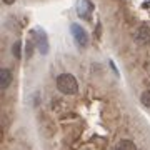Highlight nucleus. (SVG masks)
<instances>
[{
  "label": "nucleus",
  "instance_id": "obj_1",
  "mask_svg": "<svg viewBox=\"0 0 150 150\" xmlns=\"http://www.w3.org/2000/svg\"><path fill=\"white\" fill-rule=\"evenodd\" d=\"M55 83H57V88H59L62 93H65V95H74V93H77V90H79L77 79H75L72 74H60L59 77H57Z\"/></svg>",
  "mask_w": 150,
  "mask_h": 150
},
{
  "label": "nucleus",
  "instance_id": "obj_2",
  "mask_svg": "<svg viewBox=\"0 0 150 150\" xmlns=\"http://www.w3.org/2000/svg\"><path fill=\"white\" fill-rule=\"evenodd\" d=\"M32 40L33 43H35V47L42 52L43 55L48 54V38L47 35H45V32H43L42 28H35V30H32Z\"/></svg>",
  "mask_w": 150,
  "mask_h": 150
},
{
  "label": "nucleus",
  "instance_id": "obj_3",
  "mask_svg": "<svg viewBox=\"0 0 150 150\" xmlns=\"http://www.w3.org/2000/svg\"><path fill=\"white\" fill-rule=\"evenodd\" d=\"M70 30H72L75 43H77L79 47H87V43H88V35H87L85 28H82L79 23H72V25H70Z\"/></svg>",
  "mask_w": 150,
  "mask_h": 150
},
{
  "label": "nucleus",
  "instance_id": "obj_4",
  "mask_svg": "<svg viewBox=\"0 0 150 150\" xmlns=\"http://www.w3.org/2000/svg\"><path fill=\"white\" fill-rule=\"evenodd\" d=\"M12 83V72L8 69H2L0 70V88L7 90Z\"/></svg>",
  "mask_w": 150,
  "mask_h": 150
},
{
  "label": "nucleus",
  "instance_id": "obj_5",
  "mask_svg": "<svg viewBox=\"0 0 150 150\" xmlns=\"http://www.w3.org/2000/svg\"><path fill=\"white\" fill-rule=\"evenodd\" d=\"M135 40L139 43H149L150 42V28L147 27V25L140 27L139 30H137V33H135Z\"/></svg>",
  "mask_w": 150,
  "mask_h": 150
},
{
  "label": "nucleus",
  "instance_id": "obj_6",
  "mask_svg": "<svg viewBox=\"0 0 150 150\" xmlns=\"http://www.w3.org/2000/svg\"><path fill=\"white\" fill-rule=\"evenodd\" d=\"M90 12H92V4L88 0H80L79 4V15L83 17V18H88L90 17Z\"/></svg>",
  "mask_w": 150,
  "mask_h": 150
},
{
  "label": "nucleus",
  "instance_id": "obj_7",
  "mask_svg": "<svg viewBox=\"0 0 150 150\" xmlns=\"http://www.w3.org/2000/svg\"><path fill=\"white\" fill-rule=\"evenodd\" d=\"M115 150H137V147H135V144L132 142V140L123 139V140H120V142L117 144Z\"/></svg>",
  "mask_w": 150,
  "mask_h": 150
},
{
  "label": "nucleus",
  "instance_id": "obj_8",
  "mask_svg": "<svg viewBox=\"0 0 150 150\" xmlns=\"http://www.w3.org/2000/svg\"><path fill=\"white\" fill-rule=\"evenodd\" d=\"M12 54L15 59H20L22 57V42H15L13 43V47H12Z\"/></svg>",
  "mask_w": 150,
  "mask_h": 150
},
{
  "label": "nucleus",
  "instance_id": "obj_9",
  "mask_svg": "<svg viewBox=\"0 0 150 150\" xmlns=\"http://www.w3.org/2000/svg\"><path fill=\"white\" fill-rule=\"evenodd\" d=\"M142 103L145 107H150V90H145L142 93Z\"/></svg>",
  "mask_w": 150,
  "mask_h": 150
},
{
  "label": "nucleus",
  "instance_id": "obj_10",
  "mask_svg": "<svg viewBox=\"0 0 150 150\" xmlns=\"http://www.w3.org/2000/svg\"><path fill=\"white\" fill-rule=\"evenodd\" d=\"M33 48H35V43H33V40H30V42L27 43V48H25V54H27V57L30 59L33 54Z\"/></svg>",
  "mask_w": 150,
  "mask_h": 150
},
{
  "label": "nucleus",
  "instance_id": "obj_11",
  "mask_svg": "<svg viewBox=\"0 0 150 150\" xmlns=\"http://www.w3.org/2000/svg\"><path fill=\"white\" fill-rule=\"evenodd\" d=\"M13 2H15V0H4V4H5V5H12Z\"/></svg>",
  "mask_w": 150,
  "mask_h": 150
}]
</instances>
